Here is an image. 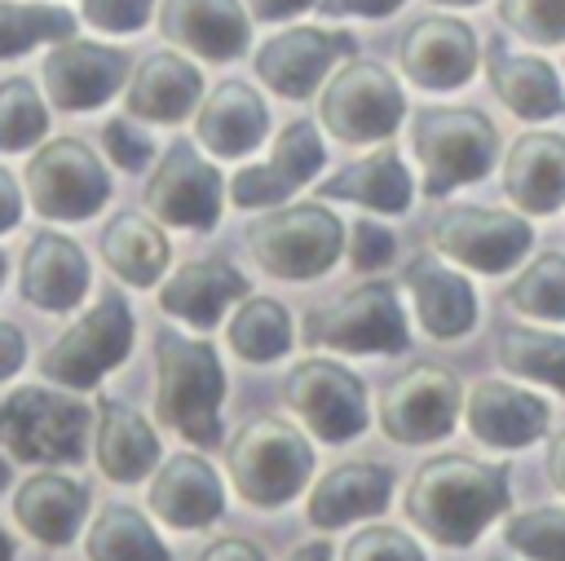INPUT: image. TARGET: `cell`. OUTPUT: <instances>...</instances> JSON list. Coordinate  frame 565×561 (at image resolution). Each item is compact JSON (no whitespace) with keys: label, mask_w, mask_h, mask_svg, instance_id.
<instances>
[{"label":"cell","mask_w":565,"mask_h":561,"mask_svg":"<svg viewBox=\"0 0 565 561\" xmlns=\"http://www.w3.org/2000/svg\"><path fill=\"white\" fill-rule=\"evenodd\" d=\"M508 464H486L472 455H437L419 464L406 490V521L441 543V548H468L481 539V530L508 508Z\"/></svg>","instance_id":"6da1fadb"},{"label":"cell","mask_w":565,"mask_h":561,"mask_svg":"<svg viewBox=\"0 0 565 561\" xmlns=\"http://www.w3.org/2000/svg\"><path fill=\"white\" fill-rule=\"evenodd\" d=\"M225 371L207 340L181 331H154V411L159 420L199 451L225 442L221 428Z\"/></svg>","instance_id":"7a4b0ae2"},{"label":"cell","mask_w":565,"mask_h":561,"mask_svg":"<svg viewBox=\"0 0 565 561\" xmlns=\"http://www.w3.org/2000/svg\"><path fill=\"white\" fill-rule=\"evenodd\" d=\"M88 402L71 389L49 384H18L0 398V446L18 464H49L66 468L79 464L88 451Z\"/></svg>","instance_id":"3957f363"},{"label":"cell","mask_w":565,"mask_h":561,"mask_svg":"<svg viewBox=\"0 0 565 561\" xmlns=\"http://www.w3.org/2000/svg\"><path fill=\"white\" fill-rule=\"evenodd\" d=\"M230 477H234V490L243 504L282 508L309 486L313 446L287 420H274V415L247 420L230 437Z\"/></svg>","instance_id":"277c9868"},{"label":"cell","mask_w":565,"mask_h":561,"mask_svg":"<svg viewBox=\"0 0 565 561\" xmlns=\"http://www.w3.org/2000/svg\"><path fill=\"white\" fill-rule=\"evenodd\" d=\"M415 159L428 199L481 181L499 155V128L472 106H433L415 115Z\"/></svg>","instance_id":"5b68a950"},{"label":"cell","mask_w":565,"mask_h":561,"mask_svg":"<svg viewBox=\"0 0 565 561\" xmlns=\"http://www.w3.org/2000/svg\"><path fill=\"white\" fill-rule=\"evenodd\" d=\"M247 252L269 278L313 283L344 252V225L322 203H287V208H274L260 221H252Z\"/></svg>","instance_id":"8992f818"},{"label":"cell","mask_w":565,"mask_h":561,"mask_svg":"<svg viewBox=\"0 0 565 561\" xmlns=\"http://www.w3.org/2000/svg\"><path fill=\"white\" fill-rule=\"evenodd\" d=\"M305 345L313 349H340V353H402L411 349L406 309L397 296V283L366 278L349 287L340 300L313 309L300 327Z\"/></svg>","instance_id":"52a82bcc"},{"label":"cell","mask_w":565,"mask_h":561,"mask_svg":"<svg viewBox=\"0 0 565 561\" xmlns=\"http://www.w3.org/2000/svg\"><path fill=\"white\" fill-rule=\"evenodd\" d=\"M137 336V318L119 292H102V300L79 314L44 353H40V375L62 389H93L102 384L106 371H115Z\"/></svg>","instance_id":"ba28073f"},{"label":"cell","mask_w":565,"mask_h":561,"mask_svg":"<svg viewBox=\"0 0 565 561\" xmlns=\"http://www.w3.org/2000/svg\"><path fill=\"white\" fill-rule=\"evenodd\" d=\"M26 199L49 221H88L110 199V172L79 137H49L26 163Z\"/></svg>","instance_id":"9c48e42d"},{"label":"cell","mask_w":565,"mask_h":561,"mask_svg":"<svg viewBox=\"0 0 565 561\" xmlns=\"http://www.w3.org/2000/svg\"><path fill=\"white\" fill-rule=\"evenodd\" d=\"M406 115L402 84L375 66V62H344L318 102V119L335 141L366 146V141H388Z\"/></svg>","instance_id":"30bf717a"},{"label":"cell","mask_w":565,"mask_h":561,"mask_svg":"<svg viewBox=\"0 0 565 561\" xmlns=\"http://www.w3.org/2000/svg\"><path fill=\"white\" fill-rule=\"evenodd\" d=\"M282 402L300 415V424L318 442H349L371 424L366 406V384L331 362V358H305L282 375Z\"/></svg>","instance_id":"8fae6325"},{"label":"cell","mask_w":565,"mask_h":561,"mask_svg":"<svg viewBox=\"0 0 565 561\" xmlns=\"http://www.w3.org/2000/svg\"><path fill=\"white\" fill-rule=\"evenodd\" d=\"M146 212L163 225L177 230H212L221 221V203H225V181L221 172L185 141L177 137L159 163L150 168L146 181Z\"/></svg>","instance_id":"7c38bea8"},{"label":"cell","mask_w":565,"mask_h":561,"mask_svg":"<svg viewBox=\"0 0 565 561\" xmlns=\"http://www.w3.org/2000/svg\"><path fill=\"white\" fill-rule=\"evenodd\" d=\"M463 393L455 371L437 367V362H415L406 375H397L384 393H380V428L384 437L402 442V446H424V442H441L455 420H459Z\"/></svg>","instance_id":"4fadbf2b"},{"label":"cell","mask_w":565,"mask_h":561,"mask_svg":"<svg viewBox=\"0 0 565 561\" xmlns=\"http://www.w3.org/2000/svg\"><path fill=\"white\" fill-rule=\"evenodd\" d=\"M428 239H433V252L450 256L463 269L503 274V269H512L530 252L534 230L516 212H499V208H450V212H441L433 221Z\"/></svg>","instance_id":"5bb4252c"},{"label":"cell","mask_w":565,"mask_h":561,"mask_svg":"<svg viewBox=\"0 0 565 561\" xmlns=\"http://www.w3.org/2000/svg\"><path fill=\"white\" fill-rule=\"evenodd\" d=\"M397 62L415 88H428V93L463 88L477 75V31L463 18H446V13L419 18L402 35Z\"/></svg>","instance_id":"9a60e30c"},{"label":"cell","mask_w":565,"mask_h":561,"mask_svg":"<svg viewBox=\"0 0 565 561\" xmlns=\"http://www.w3.org/2000/svg\"><path fill=\"white\" fill-rule=\"evenodd\" d=\"M322 163H327V146H322L318 128L309 119H291L274 137V155L265 163H247L234 172L230 199H234V208H278L300 186H309L313 172H322Z\"/></svg>","instance_id":"2e32d148"},{"label":"cell","mask_w":565,"mask_h":561,"mask_svg":"<svg viewBox=\"0 0 565 561\" xmlns=\"http://www.w3.org/2000/svg\"><path fill=\"white\" fill-rule=\"evenodd\" d=\"M353 53V35L344 31H322V27H291V31H278L269 35L252 66H256V80L278 93V97H309L327 71Z\"/></svg>","instance_id":"e0dca14e"},{"label":"cell","mask_w":565,"mask_h":561,"mask_svg":"<svg viewBox=\"0 0 565 561\" xmlns=\"http://www.w3.org/2000/svg\"><path fill=\"white\" fill-rule=\"evenodd\" d=\"M124 71H128V57L119 49L75 40V35L53 44L44 66H40L44 93L57 110H97V106H106L124 88Z\"/></svg>","instance_id":"ac0fdd59"},{"label":"cell","mask_w":565,"mask_h":561,"mask_svg":"<svg viewBox=\"0 0 565 561\" xmlns=\"http://www.w3.org/2000/svg\"><path fill=\"white\" fill-rule=\"evenodd\" d=\"M146 504L150 512L172 526V530H203L212 521H221L225 512V490H221V477L216 468L194 455V451H177L168 455L154 477H150V490H146Z\"/></svg>","instance_id":"d6986e66"},{"label":"cell","mask_w":565,"mask_h":561,"mask_svg":"<svg viewBox=\"0 0 565 561\" xmlns=\"http://www.w3.org/2000/svg\"><path fill=\"white\" fill-rule=\"evenodd\" d=\"M463 420L477 442H486L494 451H516L547 433L552 411L530 389H516L508 380H477L463 398Z\"/></svg>","instance_id":"ffe728a7"},{"label":"cell","mask_w":565,"mask_h":561,"mask_svg":"<svg viewBox=\"0 0 565 561\" xmlns=\"http://www.w3.org/2000/svg\"><path fill=\"white\" fill-rule=\"evenodd\" d=\"M159 31L203 62H234L252 40L238 0H159Z\"/></svg>","instance_id":"44dd1931"},{"label":"cell","mask_w":565,"mask_h":561,"mask_svg":"<svg viewBox=\"0 0 565 561\" xmlns=\"http://www.w3.org/2000/svg\"><path fill=\"white\" fill-rule=\"evenodd\" d=\"M247 278L243 269H234L221 256H203V261H185L177 265L163 287H159V309L172 314L177 322H190L194 331H212L221 322V314L234 300H247Z\"/></svg>","instance_id":"7402d4cb"},{"label":"cell","mask_w":565,"mask_h":561,"mask_svg":"<svg viewBox=\"0 0 565 561\" xmlns=\"http://www.w3.org/2000/svg\"><path fill=\"white\" fill-rule=\"evenodd\" d=\"M269 133V106L265 97L243 84V80H225L216 84L194 115V141L203 150H212L216 159H243L252 155Z\"/></svg>","instance_id":"603a6c76"},{"label":"cell","mask_w":565,"mask_h":561,"mask_svg":"<svg viewBox=\"0 0 565 561\" xmlns=\"http://www.w3.org/2000/svg\"><path fill=\"white\" fill-rule=\"evenodd\" d=\"M88 256L75 239L57 234V230H40L31 234L26 252H22V296L35 309L49 314H71L79 309V300L88 296Z\"/></svg>","instance_id":"cb8c5ba5"},{"label":"cell","mask_w":565,"mask_h":561,"mask_svg":"<svg viewBox=\"0 0 565 561\" xmlns=\"http://www.w3.org/2000/svg\"><path fill=\"white\" fill-rule=\"evenodd\" d=\"M203 97V75L194 62L177 57V53H146L124 88V110L150 124H181L194 115Z\"/></svg>","instance_id":"d4e9b609"},{"label":"cell","mask_w":565,"mask_h":561,"mask_svg":"<svg viewBox=\"0 0 565 561\" xmlns=\"http://www.w3.org/2000/svg\"><path fill=\"white\" fill-rule=\"evenodd\" d=\"M503 194L530 216H552L565 208V137L521 133L503 155Z\"/></svg>","instance_id":"484cf974"},{"label":"cell","mask_w":565,"mask_h":561,"mask_svg":"<svg viewBox=\"0 0 565 561\" xmlns=\"http://www.w3.org/2000/svg\"><path fill=\"white\" fill-rule=\"evenodd\" d=\"M388 499H393V473L371 459H349V464H335L309 490L305 517L318 530H335V526H349L362 517H380L388 508Z\"/></svg>","instance_id":"4316f807"},{"label":"cell","mask_w":565,"mask_h":561,"mask_svg":"<svg viewBox=\"0 0 565 561\" xmlns=\"http://www.w3.org/2000/svg\"><path fill=\"white\" fill-rule=\"evenodd\" d=\"M402 283H406V292L415 300V314H419L428 336L459 340V336L472 331V322H477V292H472V283L459 269H450L433 252H424V256L406 261Z\"/></svg>","instance_id":"83f0119b"},{"label":"cell","mask_w":565,"mask_h":561,"mask_svg":"<svg viewBox=\"0 0 565 561\" xmlns=\"http://www.w3.org/2000/svg\"><path fill=\"white\" fill-rule=\"evenodd\" d=\"M84 512H88V490L79 481H71L66 473L57 468H44V473H31L18 495H13V517L18 526L40 539V543H53V548H66L79 526H84Z\"/></svg>","instance_id":"f1b7e54d"},{"label":"cell","mask_w":565,"mask_h":561,"mask_svg":"<svg viewBox=\"0 0 565 561\" xmlns=\"http://www.w3.org/2000/svg\"><path fill=\"white\" fill-rule=\"evenodd\" d=\"M159 455H163L159 433L137 406H124L110 398L97 406V468L110 481L128 486V481L154 477V468L163 464Z\"/></svg>","instance_id":"f546056e"},{"label":"cell","mask_w":565,"mask_h":561,"mask_svg":"<svg viewBox=\"0 0 565 561\" xmlns=\"http://www.w3.org/2000/svg\"><path fill=\"white\" fill-rule=\"evenodd\" d=\"M318 199H344V203H362L371 212H406L415 199V186H411L402 155L393 146H380V150L335 168L331 177H322Z\"/></svg>","instance_id":"4dcf8cb0"},{"label":"cell","mask_w":565,"mask_h":561,"mask_svg":"<svg viewBox=\"0 0 565 561\" xmlns=\"http://www.w3.org/2000/svg\"><path fill=\"white\" fill-rule=\"evenodd\" d=\"M490 88L494 97L516 115V119H556L565 110V93H561V80L556 71L543 62V57H530V53H508L499 40L490 44Z\"/></svg>","instance_id":"1f68e13d"},{"label":"cell","mask_w":565,"mask_h":561,"mask_svg":"<svg viewBox=\"0 0 565 561\" xmlns=\"http://www.w3.org/2000/svg\"><path fill=\"white\" fill-rule=\"evenodd\" d=\"M97 243H102V261L110 265V274L124 278L128 287H154L163 278V269H168V256H172L168 234L146 212L110 216Z\"/></svg>","instance_id":"d6a6232c"},{"label":"cell","mask_w":565,"mask_h":561,"mask_svg":"<svg viewBox=\"0 0 565 561\" xmlns=\"http://www.w3.org/2000/svg\"><path fill=\"white\" fill-rule=\"evenodd\" d=\"M84 552L88 561H172L168 543L132 504H106L84 534Z\"/></svg>","instance_id":"836d02e7"},{"label":"cell","mask_w":565,"mask_h":561,"mask_svg":"<svg viewBox=\"0 0 565 561\" xmlns=\"http://www.w3.org/2000/svg\"><path fill=\"white\" fill-rule=\"evenodd\" d=\"M225 336H230V349L243 362H278L291 349L296 327H291V314H287L282 300H274V296H247V300H238Z\"/></svg>","instance_id":"e575fe53"},{"label":"cell","mask_w":565,"mask_h":561,"mask_svg":"<svg viewBox=\"0 0 565 561\" xmlns=\"http://www.w3.org/2000/svg\"><path fill=\"white\" fill-rule=\"evenodd\" d=\"M494 358L503 371L565 393V336H556L547 327H508L494 345Z\"/></svg>","instance_id":"d590c367"},{"label":"cell","mask_w":565,"mask_h":561,"mask_svg":"<svg viewBox=\"0 0 565 561\" xmlns=\"http://www.w3.org/2000/svg\"><path fill=\"white\" fill-rule=\"evenodd\" d=\"M49 137V106L40 97V88L22 75L0 80V150L18 155V150H35Z\"/></svg>","instance_id":"8d00e7d4"},{"label":"cell","mask_w":565,"mask_h":561,"mask_svg":"<svg viewBox=\"0 0 565 561\" xmlns=\"http://www.w3.org/2000/svg\"><path fill=\"white\" fill-rule=\"evenodd\" d=\"M75 18L62 4H9L0 0V57H18L35 44L71 40Z\"/></svg>","instance_id":"74e56055"},{"label":"cell","mask_w":565,"mask_h":561,"mask_svg":"<svg viewBox=\"0 0 565 561\" xmlns=\"http://www.w3.org/2000/svg\"><path fill=\"white\" fill-rule=\"evenodd\" d=\"M508 305L516 314L543 318V322H565V256L543 252L534 256L508 287Z\"/></svg>","instance_id":"f35d334b"},{"label":"cell","mask_w":565,"mask_h":561,"mask_svg":"<svg viewBox=\"0 0 565 561\" xmlns=\"http://www.w3.org/2000/svg\"><path fill=\"white\" fill-rule=\"evenodd\" d=\"M503 543L530 561H565V504L516 512L503 526Z\"/></svg>","instance_id":"ab89813d"},{"label":"cell","mask_w":565,"mask_h":561,"mask_svg":"<svg viewBox=\"0 0 565 561\" xmlns=\"http://www.w3.org/2000/svg\"><path fill=\"white\" fill-rule=\"evenodd\" d=\"M499 18L530 44H565V0H499Z\"/></svg>","instance_id":"60d3db41"},{"label":"cell","mask_w":565,"mask_h":561,"mask_svg":"<svg viewBox=\"0 0 565 561\" xmlns=\"http://www.w3.org/2000/svg\"><path fill=\"white\" fill-rule=\"evenodd\" d=\"M340 561H428L424 548L397 526H366L344 543Z\"/></svg>","instance_id":"b9f144b4"},{"label":"cell","mask_w":565,"mask_h":561,"mask_svg":"<svg viewBox=\"0 0 565 561\" xmlns=\"http://www.w3.org/2000/svg\"><path fill=\"white\" fill-rule=\"evenodd\" d=\"M349 265L358 269V274H375V269H384L388 261H393V252H397V243H393V234L380 225V221H371V216H362V221H353L349 225Z\"/></svg>","instance_id":"7bdbcfd3"},{"label":"cell","mask_w":565,"mask_h":561,"mask_svg":"<svg viewBox=\"0 0 565 561\" xmlns=\"http://www.w3.org/2000/svg\"><path fill=\"white\" fill-rule=\"evenodd\" d=\"M84 9V22L97 27V31H110V35H128V31H141L154 13V0H79Z\"/></svg>","instance_id":"ee69618b"},{"label":"cell","mask_w":565,"mask_h":561,"mask_svg":"<svg viewBox=\"0 0 565 561\" xmlns=\"http://www.w3.org/2000/svg\"><path fill=\"white\" fill-rule=\"evenodd\" d=\"M102 146H106L110 163H115V168H124V172H146V168H150V159H154L150 137H146V133H137V128H132V124H124V119H110V124L102 128Z\"/></svg>","instance_id":"f6af8a7d"},{"label":"cell","mask_w":565,"mask_h":561,"mask_svg":"<svg viewBox=\"0 0 565 561\" xmlns=\"http://www.w3.org/2000/svg\"><path fill=\"white\" fill-rule=\"evenodd\" d=\"M406 0H318L313 9L322 13V18H349V13H358V18H388V13H397Z\"/></svg>","instance_id":"bcb514c9"},{"label":"cell","mask_w":565,"mask_h":561,"mask_svg":"<svg viewBox=\"0 0 565 561\" xmlns=\"http://www.w3.org/2000/svg\"><path fill=\"white\" fill-rule=\"evenodd\" d=\"M26 362V336L13 322H0V380L18 375Z\"/></svg>","instance_id":"7dc6e473"},{"label":"cell","mask_w":565,"mask_h":561,"mask_svg":"<svg viewBox=\"0 0 565 561\" xmlns=\"http://www.w3.org/2000/svg\"><path fill=\"white\" fill-rule=\"evenodd\" d=\"M22 221V190H18V177L0 163V234L13 230Z\"/></svg>","instance_id":"c3c4849f"},{"label":"cell","mask_w":565,"mask_h":561,"mask_svg":"<svg viewBox=\"0 0 565 561\" xmlns=\"http://www.w3.org/2000/svg\"><path fill=\"white\" fill-rule=\"evenodd\" d=\"M199 561H265V552L252 539H216L203 548Z\"/></svg>","instance_id":"681fc988"},{"label":"cell","mask_w":565,"mask_h":561,"mask_svg":"<svg viewBox=\"0 0 565 561\" xmlns=\"http://www.w3.org/2000/svg\"><path fill=\"white\" fill-rule=\"evenodd\" d=\"M318 0H252V18L260 22H282V18H296L300 9H313Z\"/></svg>","instance_id":"f907efd6"},{"label":"cell","mask_w":565,"mask_h":561,"mask_svg":"<svg viewBox=\"0 0 565 561\" xmlns=\"http://www.w3.org/2000/svg\"><path fill=\"white\" fill-rule=\"evenodd\" d=\"M547 473H552V486L565 495V428L552 437V451H547Z\"/></svg>","instance_id":"816d5d0a"},{"label":"cell","mask_w":565,"mask_h":561,"mask_svg":"<svg viewBox=\"0 0 565 561\" xmlns=\"http://www.w3.org/2000/svg\"><path fill=\"white\" fill-rule=\"evenodd\" d=\"M287 561H331V543H327V539H309V543L291 548Z\"/></svg>","instance_id":"f5cc1de1"},{"label":"cell","mask_w":565,"mask_h":561,"mask_svg":"<svg viewBox=\"0 0 565 561\" xmlns=\"http://www.w3.org/2000/svg\"><path fill=\"white\" fill-rule=\"evenodd\" d=\"M0 561H13V539L4 534V526H0Z\"/></svg>","instance_id":"db71d44e"},{"label":"cell","mask_w":565,"mask_h":561,"mask_svg":"<svg viewBox=\"0 0 565 561\" xmlns=\"http://www.w3.org/2000/svg\"><path fill=\"white\" fill-rule=\"evenodd\" d=\"M9 477H13V468H9V459L0 455V490H9Z\"/></svg>","instance_id":"11a10c76"},{"label":"cell","mask_w":565,"mask_h":561,"mask_svg":"<svg viewBox=\"0 0 565 561\" xmlns=\"http://www.w3.org/2000/svg\"><path fill=\"white\" fill-rule=\"evenodd\" d=\"M433 4H450V9H463V4H481V0H433Z\"/></svg>","instance_id":"9f6ffc18"},{"label":"cell","mask_w":565,"mask_h":561,"mask_svg":"<svg viewBox=\"0 0 565 561\" xmlns=\"http://www.w3.org/2000/svg\"><path fill=\"white\" fill-rule=\"evenodd\" d=\"M4 269H9V256L0 252V283H4Z\"/></svg>","instance_id":"6f0895ef"}]
</instances>
